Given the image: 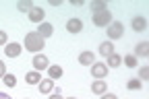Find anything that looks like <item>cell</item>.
Returning <instances> with one entry per match:
<instances>
[{"mask_svg":"<svg viewBox=\"0 0 149 99\" xmlns=\"http://www.w3.org/2000/svg\"><path fill=\"white\" fill-rule=\"evenodd\" d=\"M25 50H29L31 54H33V52L44 50V37L37 33V31L27 33V35H25Z\"/></svg>","mask_w":149,"mask_h":99,"instance_id":"obj_1","label":"cell"},{"mask_svg":"<svg viewBox=\"0 0 149 99\" xmlns=\"http://www.w3.org/2000/svg\"><path fill=\"white\" fill-rule=\"evenodd\" d=\"M112 23V12L106 8V10H100V12H93V25L95 27H106Z\"/></svg>","mask_w":149,"mask_h":99,"instance_id":"obj_2","label":"cell"},{"mask_svg":"<svg viewBox=\"0 0 149 99\" xmlns=\"http://www.w3.org/2000/svg\"><path fill=\"white\" fill-rule=\"evenodd\" d=\"M122 31H124V25L120 23V21H116V23H110L108 25V39L112 42V39H120L122 37Z\"/></svg>","mask_w":149,"mask_h":99,"instance_id":"obj_3","label":"cell"},{"mask_svg":"<svg viewBox=\"0 0 149 99\" xmlns=\"http://www.w3.org/2000/svg\"><path fill=\"white\" fill-rule=\"evenodd\" d=\"M27 17H29V21H31V23H44L46 12H44V8H42V6H33V8L27 12Z\"/></svg>","mask_w":149,"mask_h":99,"instance_id":"obj_4","label":"cell"},{"mask_svg":"<svg viewBox=\"0 0 149 99\" xmlns=\"http://www.w3.org/2000/svg\"><path fill=\"white\" fill-rule=\"evenodd\" d=\"M130 27H133V31H137V33L145 31V29H147V19L141 17V15L133 17V19H130Z\"/></svg>","mask_w":149,"mask_h":99,"instance_id":"obj_5","label":"cell"},{"mask_svg":"<svg viewBox=\"0 0 149 99\" xmlns=\"http://www.w3.org/2000/svg\"><path fill=\"white\" fill-rule=\"evenodd\" d=\"M66 31H68V33H81V31H83V21H81V19H77V17L68 19V21H66Z\"/></svg>","mask_w":149,"mask_h":99,"instance_id":"obj_6","label":"cell"},{"mask_svg":"<svg viewBox=\"0 0 149 99\" xmlns=\"http://www.w3.org/2000/svg\"><path fill=\"white\" fill-rule=\"evenodd\" d=\"M91 74L95 76L97 81H102V78L108 74V66L102 64V62H100V64H97V62H93V64H91Z\"/></svg>","mask_w":149,"mask_h":99,"instance_id":"obj_7","label":"cell"},{"mask_svg":"<svg viewBox=\"0 0 149 99\" xmlns=\"http://www.w3.org/2000/svg\"><path fill=\"white\" fill-rule=\"evenodd\" d=\"M50 66V62H48V58L44 56V54H37L35 58H33V68L40 72V70H46Z\"/></svg>","mask_w":149,"mask_h":99,"instance_id":"obj_8","label":"cell"},{"mask_svg":"<svg viewBox=\"0 0 149 99\" xmlns=\"http://www.w3.org/2000/svg\"><path fill=\"white\" fill-rule=\"evenodd\" d=\"M21 52H23V48L19 46L17 42H13V44H6V50H4V54H6L8 58H17V56L21 54Z\"/></svg>","mask_w":149,"mask_h":99,"instance_id":"obj_9","label":"cell"},{"mask_svg":"<svg viewBox=\"0 0 149 99\" xmlns=\"http://www.w3.org/2000/svg\"><path fill=\"white\" fill-rule=\"evenodd\" d=\"M135 56H137V58H139V56H141V58L149 56V44H147V42H139L137 48H135Z\"/></svg>","mask_w":149,"mask_h":99,"instance_id":"obj_10","label":"cell"},{"mask_svg":"<svg viewBox=\"0 0 149 99\" xmlns=\"http://www.w3.org/2000/svg\"><path fill=\"white\" fill-rule=\"evenodd\" d=\"M79 62H81L83 66H91L93 62H95V56H93V52H83V54L79 56Z\"/></svg>","mask_w":149,"mask_h":99,"instance_id":"obj_11","label":"cell"},{"mask_svg":"<svg viewBox=\"0 0 149 99\" xmlns=\"http://www.w3.org/2000/svg\"><path fill=\"white\" fill-rule=\"evenodd\" d=\"M37 33H40L44 39H46V37H52V33H54V27H52L50 23H40V29H37Z\"/></svg>","mask_w":149,"mask_h":99,"instance_id":"obj_12","label":"cell"},{"mask_svg":"<svg viewBox=\"0 0 149 99\" xmlns=\"http://www.w3.org/2000/svg\"><path fill=\"white\" fill-rule=\"evenodd\" d=\"M40 81H42V76H40V72H37V70H31V72L25 74V83H27V85H37Z\"/></svg>","mask_w":149,"mask_h":99,"instance_id":"obj_13","label":"cell"},{"mask_svg":"<svg viewBox=\"0 0 149 99\" xmlns=\"http://www.w3.org/2000/svg\"><path fill=\"white\" fill-rule=\"evenodd\" d=\"M52 89H54V81H52V78H42V81H40V91L42 93H52Z\"/></svg>","mask_w":149,"mask_h":99,"instance_id":"obj_14","label":"cell"},{"mask_svg":"<svg viewBox=\"0 0 149 99\" xmlns=\"http://www.w3.org/2000/svg\"><path fill=\"white\" fill-rule=\"evenodd\" d=\"M91 91L95 93V95H104V93H108V85L102 83V81H95V83L91 85Z\"/></svg>","mask_w":149,"mask_h":99,"instance_id":"obj_15","label":"cell"},{"mask_svg":"<svg viewBox=\"0 0 149 99\" xmlns=\"http://www.w3.org/2000/svg\"><path fill=\"white\" fill-rule=\"evenodd\" d=\"M100 54L102 56H110V54H114V46H112V42H104V44H100Z\"/></svg>","mask_w":149,"mask_h":99,"instance_id":"obj_16","label":"cell"},{"mask_svg":"<svg viewBox=\"0 0 149 99\" xmlns=\"http://www.w3.org/2000/svg\"><path fill=\"white\" fill-rule=\"evenodd\" d=\"M120 64H122V58H120L118 54H110V56H108V64H106V66H112V68H118Z\"/></svg>","mask_w":149,"mask_h":99,"instance_id":"obj_17","label":"cell"},{"mask_svg":"<svg viewBox=\"0 0 149 99\" xmlns=\"http://www.w3.org/2000/svg\"><path fill=\"white\" fill-rule=\"evenodd\" d=\"M62 76V66H48V78H60Z\"/></svg>","mask_w":149,"mask_h":99,"instance_id":"obj_18","label":"cell"},{"mask_svg":"<svg viewBox=\"0 0 149 99\" xmlns=\"http://www.w3.org/2000/svg\"><path fill=\"white\" fill-rule=\"evenodd\" d=\"M122 62H124L128 68H137V56H135V54H126V56L122 58Z\"/></svg>","mask_w":149,"mask_h":99,"instance_id":"obj_19","label":"cell"},{"mask_svg":"<svg viewBox=\"0 0 149 99\" xmlns=\"http://www.w3.org/2000/svg\"><path fill=\"white\" fill-rule=\"evenodd\" d=\"M126 89L128 91H139V89H143V83L139 81V78H130V81L126 83Z\"/></svg>","mask_w":149,"mask_h":99,"instance_id":"obj_20","label":"cell"},{"mask_svg":"<svg viewBox=\"0 0 149 99\" xmlns=\"http://www.w3.org/2000/svg\"><path fill=\"white\" fill-rule=\"evenodd\" d=\"M17 8H19V10H23V12H29V10L33 8V2H31V0H23V2H19V4H17Z\"/></svg>","mask_w":149,"mask_h":99,"instance_id":"obj_21","label":"cell"},{"mask_svg":"<svg viewBox=\"0 0 149 99\" xmlns=\"http://www.w3.org/2000/svg\"><path fill=\"white\" fill-rule=\"evenodd\" d=\"M91 10H93V12L106 10V2H104V0H95V2H91Z\"/></svg>","mask_w":149,"mask_h":99,"instance_id":"obj_22","label":"cell"},{"mask_svg":"<svg viewBox=\"0 0 149 99\" xmlns=\"http://www.w3.org/2000/svg\"><path fill=\"white\" fill-rule=\"evenodd\" d=\"M2 81H4V85H6V87H15V85H17V78H15V74H8V72L2 76Z\"/></svg>","mask_w":149,"mask_h":99,"instance_id":"obj_23","label":"cell"},{"mask_svg":"<svg viewBox=\"0 0 149 99\" xmlns=\"http://www.w3.org/2000/svg\"><path fill=\"white\" fill-rule=\"evenodd\" d=\"M147 78H149V68L147 66L139 68V81H147Z\"/></svg>","mask_w":149,"mask_h":99,"instance_id":"obj_24","label":"cell"},{"mask_svg":"<svg viewBox=\"0 0 149 99\" xmlns=\"http://www.w3.org/2000/svg\"><path fill=\"white\" fill-rule=\"evenodd\" d=\"M6 42H8V33L0 29V46H6Z\"/></svg>","mask_w":149,"mask_h":99,"instance_id":"obj_25","label":"cell"},{"mask_svg":"<svg viewBox=\"0 0 149 99\" xmlns=\"http://www.w3.org/2000/svg\"><path fill=\"white\" fill-rule=\"evenodd\" d=\"M4 74H6V64H4L2 60H0V78H2Z\"/></svg>","mask_w":149,"mask_h":99,"instance_id":"obj_26","label":"cell"},{"mask_svg":"<svg viewBox=\"0 0 149 99\" xmlns=\"http://www.w3.org/2000/svg\"><path fill=\"white\" fill-rule=\"evenodd\" d=\"M102 99H118V97H116L114 93H104V95H102Z\"/></svg>","mask_w":149,"mask_h":99,"instance_id":"obj_27","label":"cell"},{"mask_svg":"<svg viewBox=\"0 0 149 99\" xmlns=\"http://www.w3.org/2000/svg\"><path fill=\"white\" fill-rule=\"evenodd\" d=\"M50 99H62V95H58V93H54V95H50Z\"/></svg>","mask_w":149,"mask_h":99,"instance_id":"obj_28","label":"cell"},{"mask_svg":"<svg viewBox=\"0 0 149 99\" xmlns=\"http://www.w3.org/2000/svg\"><path fill=\"white\" fill-rule=\"evenodd\" d=\"M0 99H13L10 95H6V93H0Z\"/></svg>","mask_w":149,"mask_h":99,"instance_id":"obj_29","label":"cell"},{"mask_svg":"<svg viewBox=\"0 0 149 99\" xmlns=\"http://www.w3.org/2000/svg\"><path fill=\"white\" fill-rule=\"evenodd\" d=\"M68 99H77V97H68Z\"/></svg>","mask_w":149,"mask_h":99,"instance_id":"obj_30","label":"cell"}]
</instances>
